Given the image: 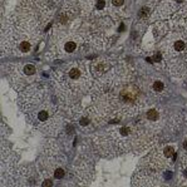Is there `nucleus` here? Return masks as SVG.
Masks as SVG:
<instances>
[{"instance_id":"nucleus-1","label":"nucleus","mask_w":187,"mask_h":187,"mask_svg":"<svg viewBox=\"0 0 187 187\" xmlns=\"http://www.w3.org/2000/svg\"><path fill=\"white\" fill-rule=\"evenodd\" d=\"M75 49H77V43H75V41H72V40L67 41L65 45H64V50L67 51V53H73Z\"/></svg>"},{"instance_id":"nucleus-2","label":"nucleus","mask_w":187,"mask_h":187,"mask_svg":"<svg viewBox=\"0 0 187 187\" xmlns=\"http://www.w3.org/2000/svg\"><path fill=\"white\" fill-rule=\"evenodd\" d=\"M80 70L78 68H72L70 70H69V78L70 79H74V80H77V79H79L80 78Z\"/></svg>"},{"instance_id":"nucleus-3","label":"nucleus","mask_w":187,"mask_h":187,"mask_svg":"<svg viewBox=\"0 0 187 187\" xmlns=\"http://www.w3.org/2000/svg\"><path fill=\"white\" fill-rule=\"evenodd\" d=\"M158 112L156 111V109H151L149 112L147 113V118L149 119V121H157L158 119Z\"/></svg>"},{"instance_id":"nucleus-4","label":"nucleus","mask_w":187,"mask_h":187,"mask_svg":"<svg viewBox=\"0 0 187 187\" xmlns=\"http://www.w3.org/2000/svg\"><path fill=\"white\" fill-rule=\"evenodd\" d=\"M23 72L27 74V75H32V74L35 73V67L34 65H32V64H27V65L24 67Z\"/></svg>"},{"instance_id":"nucleus-5","label":"nucleus","mask_w":187,"mask_h":187,"mask_svg":"<svg viewBox=\"0 0 187 187\" xmlns=\"http://www.w3.org/2000/svg\"><path fill=\"white\" fill-rule=\"evenodd\" d=\"M19 49H20V51H23V53H28L30 50V43L29 41H22L20 45H19Z\"/></svg>"},{"instance_id":"nucleus-6","label":"nucleus","mask_w":187,"mask_h":187,"mask_svg":"<svg viewBox=\"0 0 187 187\" xmlns=\"http://www.w3.org/2000/svg\"><path fill=\"white\" fill-rule=\"evenodd\" d=\"M185 46H186L185 41H182V40H178V41H176V43H175V50L182 51L183 49H185Z\"/></svg>"},{"instance_id":"nucleus-7","label":"nucleus","mask_w":187,"mask_h":187,"mask_svg":"<svg viewBox=\"0 0 187 187\" xmlns=\"http://www.w3.org/2000/svg\"><path fill=\"white\" fill-rule=\"evenodd\" d=\"M153 89L156 92H161L163 89V83L161 82V80H157V82H154V84H153Z\"/></svg>"},{"instance_id":"nucleus-8","label":"nucleus","mask_w":187,"mask_h":187,"mask_svg":"<svg viewBox=\"0 0 187 187\" xmlns=\"http://www.w3.org/2000/svg\"><path fill=\"white\" fill-rule=\"evenodd\" d=\"M63 176H64V171H63V168H58V170H55V172H54V177H55L57 180L63 178Z\"/></svg>"},{"instance_id":"nucleus-9","label":"nucleus","mask_w":187,"mask_h":187,"mask_svg":"<svg viewBox=\"0 0 187 187\" xmlns=\"http://www.w3.org/2000/svg\"><path fill=\"white\" fill-rule=\"evenodd\" d=\"M173 154V148L172 147H166L164 148V156L166 157H171Z\"/></svg>"},{"instance_id":"nucleus-10","label":"nucleus","mask_w":187,"mask_h":187,"mask_svg":"<svg viewBox=\"0 0 187 187\" xmlns=\"http://www.w3.org/2000/svg\"><path fill=\"white\" fill-rule=\"evenodd\" d=\"M104 6H106V1H104V0H98V1H97V9H98V10H102Z\"/></svg>"},{"instance_id":"nucleus-11","label":"nucleus","mask_w":187,"mask_h":187,"mask_svg":"<svg viewBox=\"0 0 187 187\" xmlns=\"http://www.w3.org/2000/svg\"><path fill=\"white\" fill-rule=\"evenodd\" d=\"M147 15H148V9H147V8H143L141 12H139V17L144 18V17H147Z\"/></svg>"},{"instance_id":"nucleus-12","label":"nucleus","mask_w":187,"mask_h":187,"mask_svg":"<svg viewBox=\"0 0 187 187\" xmlns=\"http://www.w3.org/2000/svg\"><path fill=\"white\" fill-rule=\"evenodd\" d=\"M161 59H162V55H161V53H157V54L153 57V60H154V62H161Z\"/></svg>"},{"instance_id":"nucleus-13","label":"nucleus","mask_w":187,"mask_h":187,"mask_svg":"<svg viewBox=\"0 0 187 187\" xmlns=\"http://www.w3.org/2000/svg\"><path fill=\"white\" fill-rule=\"evenodd\" d=\"M112 1H113V5L119 6V5H122V4H123V1H124V0H112Z\"/></svg>"},{"instance_id":"nucleus-14","label":"nucleus","mask_w":187,"mask_h":187,"mask_svg":"<svg viewBox=\"0 0 187 187\" xmlns=\"http://www.w3.org/2000/svg\"><path fill=\"white\" fill-rule=\"evenodd\" d=\"M53 183H51V181L50 180H46V181H44L43 182V186H45V187H48V186H51Z\"/></svg>"},{"instance_id":"nucleus-15","label":"nucleus","mask_w":187,"mask_h":187,"mask_svg":"<svg viewBox=\"0 0 187 187\" xmlns=\"http://www.w3.org/2000/svg\"><path fill=\"white\" fill-rule=\"evenodd\" d=\"M121 132H122V134H128V132H129V128H122L121 129Z\"/></svg>"},{"instance_id":"nucleus-16","label":"nucleus","mask_w":187,"mask_h":187,"mask_svg":"<svg viewBox=\"0 0 187 187\" xmlns=\"http://www.w3.org/2000/svg\"><path fill=\"white\" fill-rule=\"evenodd\" d=\"M80 123H82V124H87V123H88V121H87V119H82V122H80Z\"/></svg>"},{"instance_id":"nucleus-17","label":"nucleus","mask_w":187,"mask_h":187,"mask_svg":"<svg viewBox=\"0 0 187 187\" xmlns=\"http://www.w3.org/2000/svg\"><path fill=\"white\" fill-rule=\"evenodd\" d=\"M183 148H185V149L187 151V139H186L185 142H183Z\"/></svg>"},{"instance_id":"nucleus-18","label":"nucleus","mask_w":187,"mask_h":187,"mask_svg":"<svg viewBox=\"0 0 187 187\" xmlns=\"http://www.w3.org/2000/svg\"><path fill=\"white\" fill-rule=\"evenodd\" d=\"M176 1H177V3H181V1H183V0H176Z\"/></svg>"},{"instance_id":"nucleus-19","label":"nucleus","mask_w":187,"mask_h":187,"mask_svg":"<svg viewBox=\"0 0 187 187\" xmlns=\"http://www.w3.org/2000/svg\"><path fill=\"white\" fill-rule=\"evenodd\" d=\"M185 176H186V177H187V171H186V172H185Z\"/></svg>"}]
</instances>
